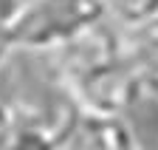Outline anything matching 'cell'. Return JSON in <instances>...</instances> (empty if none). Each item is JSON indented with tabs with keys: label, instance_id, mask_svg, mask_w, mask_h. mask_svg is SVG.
Returning a JSON list of instances; mask_svg holds the SVG:
<instances>
[{
	"label": "cell",
	"instance_id": "obj_1",
	"mask_svg": "<svg viewBox=\"0 0 158 150\" xmlns=\"http://www.w3.org/2000/svg\"><path fill=\"white\" fill-rule=\"evenodd\" d=\"M73 105L85 114L127 116L144 99L124 57L122 26L107 20L45 57Z\"/></svg>",
	"mask_w": 158,
	"mask_h": 150
},
{
	"label": "cell",
	"instance_id": "obj_2",
	"mask_svg": "<svg viewBox=\"0 0 158 150\" xmlns=\"http://www.w3.org/2000/svg\"><path fill=\"white\" fill-rule=\"evenodd\" d=\"M107 20L113 17L105 0H23L6 17V28L14 51L51 57Z\"/></svg>",
	"mask_w": 158,
	"mask_h": 150
},
{
	"label": "cell",
	"instance_id": "obj_3",
	"mask_svg": "<svg viewBox=\"0 0 158 150\" xmlns=\"http://www.w3.org/2000/svg\"><path fill=\"white\" fill-rule=\"evenodd\" d=\"M62 150H138V136L127 116L79 110L62 136Z\"/></svg>",
	"mask_w": 158,
	"mask_h": 150
},
{
	"label": "cell",
	"instance_id": "obj_4",
	"mask_svg": "<svg viewBox=\"0 0 158 150\" xmlns=\"http://www.w3.org/2000/svg\"><path fill=\"white\" fill-rule=\"evenodd\" d=\"M122 43L144 99L158 102V17L122 28Z\"/></svg>",
	"mask_w": 158,
	"mask_h": 150
},
{
	"label": "cell",
	"instance_id": "obj_5",
	"mask_svg": "<svg viewBox=\"0 0 158 150\" xmlns=\"http://www.w3.org/2000/svg\"><path fill=\"white\" fill-rule=\"evenodd\" d=\"M9 150H62V133H56L51 127H43V125L20 122V130H17Z\"/></svg>",
	"mask_w": 158,
	"mask_h": 150
},
{
	"label": "cell",
	"instance_id": "obj_6",
	"mask_svg": "<svg viewBox=\"0 0 158 150\" xmlns=\"http://www.w3.org/2000/svg\"><path fill=\"white\" fill-rule=\"evenodd\" d=\"M105 3L110 9L113 23H118L122 28L158 17V0H105Z\"/></svg>",
	"mask_w": 158,
	"mask_h": 150
},
{
	"label": "cell",
	"instance_id": "obj_7",
	"mask_svg": "<svg viewBox=\"0 0 158 150\" xmlns=\"http://www.w3.org/2000/svg\"><path fill=\"white\" fill-rule=\"evenodd\" d=\"M17 130H20V122H17L14 108L9 105V99L0 96V150H9L11 147Z\"/></svg>",
	"mask_w": 158,
	"mask_h": 150
},
{
	"label": "cell",
	"instance_id": "obj_8",
	"mask_svg": "<svg viewBox=\"0 0 158 150\" xmlns=\"http://www.w3.org/2000/svg\"><path fill=\"white\" fill-rule=\"evenodd\" d=\"M14 43H11V37H9V28H6V20L0 17V74H3V68L9 65V60L14 57Z\"/></svg>",
	"mask_w": 158,
	"mask_h": 150
},
{
	"label": "cell",
	"instance_id": "obj_9",
	"mask_svg": "<svg viewBox=\"0 0 158 150\" xmlns=\"http://www.w3.org/2000/svg\"><path fill=\"white\" fill-rule=\"evenodd\" d=\"M138 150H141V147H138Z\"/></svg>",
	"mask_w": 158,
	"mask_h": 150
}]
</instances>
